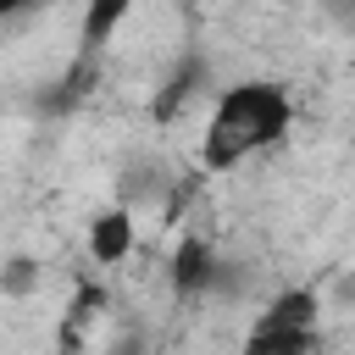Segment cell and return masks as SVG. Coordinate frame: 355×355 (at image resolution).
I'll return each mask as SVG.
<instances>
[{
    "instance_id": "obj_1",
    "label": "cell",
    "mask_w": 355,
    "mask_h": 355,
    "mask_svg": "<svg viewBox=\"0 0 355 355\" xmlns=\"http://www.w3.org/2000/svg\"><path fill=\"white\" fill-rule=\"evenodd\" d=\"M294 128V100L283 83L272 78H239L227 89H216L211 100V116H205V133H200V166L211 178L222 172H239L244 161L277 150Z\"/></svg>"
},
{
    "instance_id": "obj_2",
    "label": "cell",
    "mask_w": 355,
    "mask_h": 355,
    "mask_svg": "<svg viewBox=\"0 0 355 355\" xmlns=\"http://www.w3.org/2000/svg\"><path fill=\"white\" fill-rule=\"evenodd\" d=\"M322 349V300L316 288H277L239 338V355H316Z\"/></svg>"
},
{
    "instance_id": "obj_3",
    "label": "cell",
    "mask_w": 355,
    "mask_h": 355,
    "mask_svg": "<svg viewBox=\"0 0 355 355\" xmlns=\"http://www.w3.org/2000/svg\"><path fill=\"white\" fill-rule=\"evenodd\" d=\"M128 255H133V211L111 205L89 222V261L94 266H122Z\"/></svg>"
},
{
    "instance_id": "obj_4",
    "label": "cell",
    "mask_w": 355,
    "mask_h": 355,
    "mask_svg": "<svg viewBox=\"0 0 355 355\" xmlns=\"http://www.w3.org/2000/svg\"><path fill=\"white\" fill-rule=\"evenodd\" d=\"M216 272H222V261L211 255L205 239H183V244H178V255H172V288H178V294H200V288H211Z\"/></svg>"
},
{
    "instance_id": "obj_5",
    "label": "cell",
    "mask_w": 355,
    "mask_h": 355,
    "mask_svg": "<svg viewBox=\"0 0 355 355\" xmlns=\"http://www.w3.org/2000/svg\"><path fill=\"white\" fill-rule=\"evenodd\" d=\"M133 17V6H122V0H111V6H94L89 17H83V44H105V33L116 28V22H128Z\"/></svg>"
},
{
    "instance_id": "obj_6",
    "label": "cell",
    "mask_w": 355,
    "mask_h": 355,
    "mask_svg": "<svg viewBox=\"0 0 355 355\" xmlns=\"http://www.w3.org/2000/svg\"><path fill=\"white\" fill-rule=\"evenodd\" d=\"M194 78H200V61H189L183 72H172V78H166V94L155 100V111H161V116H172V105H183V100L194 94Z\"/></svg>"
},
{
    "instance_id": "obj_7",
    "label": "cell",
    "mask_w": 355,
    "mask_h": 355,
    "mask_svg": "<svg viewBox=\"0 0 355 355\" xmlns=\"http://www.w3.org/2000/svg\"><path fill=\"white\" fill-rule=\"evenodd\" d=\"M11 11H17V6H6V0H0V22H6V17H11Z\"/></svg>"
}]
</instances>
